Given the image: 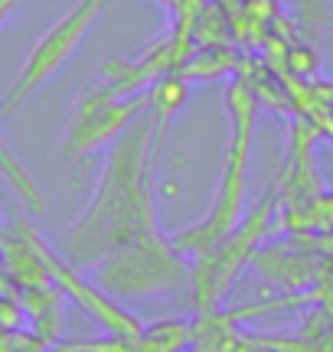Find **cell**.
<instances>
[{
  "instance_id": "6da1fadb",
  "label": "cell",
  "mask_w": 333,
  "mask_h": 352,
  "mask_svg": "<svg viewBox=\"0 0 333 352\" xmlns=\"http://www.w3.org/2000/svg\"><path fill=\"white\" fill-rule=\"evenodd\" d=\"M108 3H111V0H78L76 7L65 10V16L59 23L50 26V30L36 39V46L26 56V63H23V69H20L17 82H13V88L7 91V101H3V108H0L3 118H10L43 82H50V78L72 59V52H78V46L89 36V30L98 23L102 13L108 10Z\"/></svg>"
},
{
  "instance_id": "7a4b0ae2",
  "label": "cell",
  "mask_w": 333,
  "mask_h": 352,
  "mask_svg": "<svg viewBox=\"0 0 333 352\" xmlns=\"http://www.w3.org/2000/svg\"><path fill=\"white\" fill-rule=\"evenodd\" d=\"M232 114V140H229V160H226V179L219 189L216 209L206 222L203 235L206 241H216L229 235L235 222H239V209H242V189H245V164H248V144H252V127H255V95L252 85L239 78L229 85L226 95Z\"/></svg>"
},
{
  "instance_id": "3957f363",
  "label": "cell",
  "mask_w": 333,
  "mask_h": 352,
  "mask_svg": "<svg viewBox=\"0 0 333 352\" xmlns=\"http://www.w3.org/2000/svg\"><path fill=\"white\" fill-rule=\"evenodd\" d=\"M105 98H95L92 91H85L78 98V108L72 114V131H69V153L92 151L98 140H105L108 134H115L121 124H128V118L138 114L141 98L138 101H115L118 91H102Z\"/></svg>"
},
{
  "instance_id": "277c9868",
  "label": "cell",
  "mask_w": 333,
  "mask_h": 352,
  "mask_svg": "<svg viewBox=\"0 0 333 352\" xmlns=\"http://www.w3.org/2000/svg\"><path fill=\"white\" fill-rule=\"evenodd\" d=\"M288 63H291V69H294L297 76H310V72L317 69V56H314L308 46H297V50L288 52Z\"/></svg>"
}]
</instances>
